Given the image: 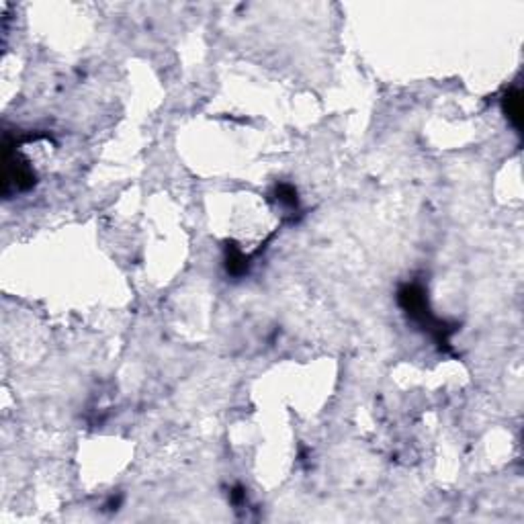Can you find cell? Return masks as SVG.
<instances>
[{"label": "cell", "mask_w": 524, "mask_h": 524, "mask_svg": "<svg viewBox=\"0 0 524 524\" xmlns=\"http://www.w3.org/2000/svg\"><path fill=\"white\" fill-rule=\"evenodd\" d=\"M397 301H399V307L414 320L418 322L420 326L428 330L438 344H449V334L455 330V328H447L445 322L436 320L430 309H428V301H426L424 289L420 285H403L397 293Z\"/></svg>", "instance_id": "6da1fadb"}, {"label": "cell", "mask_w": 524, "mask_h": 524, "mask_svg": "<svg viewBox=\"0 0 524 524\" xmlns=\"http://www.w3.org/2000/svg\"><path fill=\"white\" fill-rule=\"evenodd\" d=\"M502 111L506 115V119L521 130L523 125V93L521 88H508L502 97Z\"/></svg>", "instance_id": "7a4b0ae2"}, {"label": "cell", "mask_w": 524, "mask_h": 524, "mask_svg": "<svg viewBox=\"0 0 524 524\" xmlns=\"http://www.w3.org/2000/svg\"><path fill=\"white\" fill-rule=\"evenodd\" d=\"M226 268L231 277H242L244 272H248V259L244 256V252L236 246L226 248Z\"/></svg>", "instance_id": "3957f363"}, {"label": "cell", "mask_w": 524, "mask_h": 524, "mask_svg": "<svg viewBox=\"0 0 524 524\" xmlns=\"http://www.w3.org/2000/svg\"><path fill=\"white\" fill-rule=\"evenodd\" d=\"M275 195H277L279 203H283L287 207H297V191H295L291 185H279L277 191H275Z\"/></svg>", "instance_id": "277c9868"}]
</instances>
